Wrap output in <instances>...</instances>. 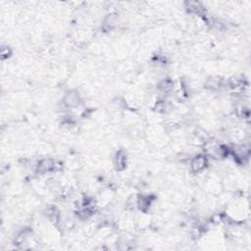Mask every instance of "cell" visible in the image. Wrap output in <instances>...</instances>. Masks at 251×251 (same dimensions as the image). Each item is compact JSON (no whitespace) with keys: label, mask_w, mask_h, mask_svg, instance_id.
Returning <instances> with one entry per match:
<instances>
[{"label":"cell","mask_w":251,"mask_h":251,"mask_svg":"<svg viewBox=\"0 0 251 251\" xmlns=\"http://www.w3.org/2000/svg\"><path fill=\"white\" fill-rule=\"evenodd\" d=\"M192 166L195 170H197V171L201 170V169H203L205 166V160L203 158H196L194 162L192 163Z\"/></svg>","instance_id":"cell-1"}]
</instances>
